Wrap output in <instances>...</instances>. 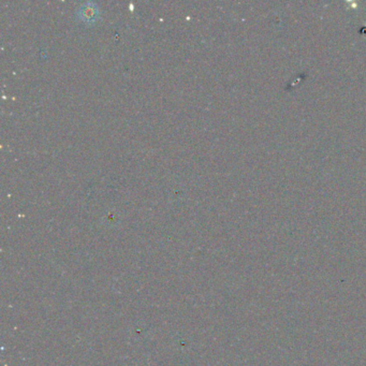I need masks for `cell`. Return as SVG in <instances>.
<instances>
[{
	"label": "cell",
	"mask_w": 366,
	"mask_h": 366,
	"mask_svg": "<svg viewBox=\"0 0 366 366\" xmlns=\"http://www.w3.org/2000/svg\"><path fill=\"white\" fill-rule=\"evenodd\" d=\"M78 16L81 19L90 23V21H94L98 16V8L94 2H87L84 3L80 9L77 11Z\"/></svg>",
	"instance_id": "cell-1"
}]
</instances>
